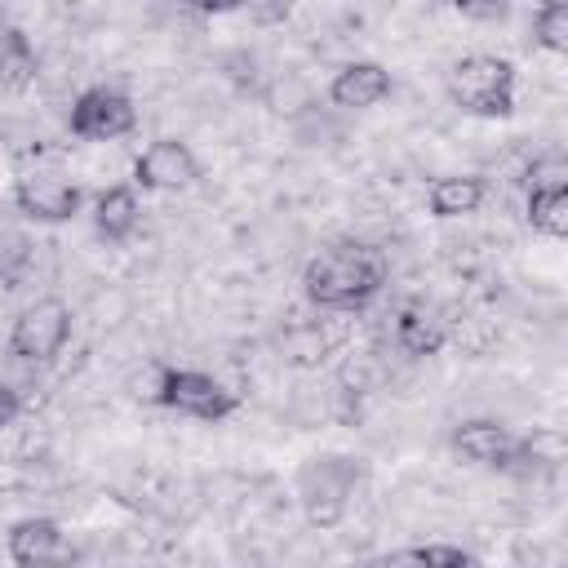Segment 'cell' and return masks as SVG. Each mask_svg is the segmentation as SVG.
Returning <instances> with one entry per match:
<instances>
[{
  "instance_id": "obj_26",
  "label": "cell",
  "mask_w": 568,
  "mask_h": 568,
  "mask_svg": "<svg viewBox=\"0 0 568 568\" xmlns=\"http://www.w3.org/2000/svg\"><path fill=\"white\" fill-rule=\"evenodd\" d=\"M453 9H501L506 0H448Z\"/></svg>"
},
{
  "instance_id": "obj_17",
  "label": "cell",
  "mask_w": 568,
  "mask_h": 568,
  "mask_svg": "<svg viewBox=\"0 0 568 568\" xmlns=\"http://www.w3.org/2000/svg\"><path fill=\"white\" fill-rule=\"evenodd\" d=\"M262 106L271 111V115H284V120H302L311 106H320L315 102V89L302 80V75H280V80H271L266 89H262Z\"/></svg>"
},
{
  "instance_id": "obj_27",
  "label": "cell",
  "mask_w": 568,
  "mask_h": 568,
  "mask_svg": "<svg viewBox=\"0 0 568 568\" xmlns=\"http://www.w3.org/2000/svg\"><path fill=\"white\" fill-rule=\"evenodd\" d=\"M541 4H568V0H541Z\"/></svg>"
},
{
  "instance_id": "obj_4",
  "label": "cell",
  "mask_w": 568,
  "mask_h": 568,
  "mask_svg": "<svg viewBox=\"0 0 568 568\" xmlns=\"http://www.w3.org/2000/svg\"><path fill=\"white\" fill-rule=\"evenodd\" d=\"M71 337V306L62 297H36L13 315L9 328V355L27 364H49Z\"/></svg>"
},
{
  "instance_id": "obj_18",
  "label": "cell",
  "mask_w": 568,
  "mask_h": 568,
  "mask_svg": "<svg viewBox=\"0 0 568 568\" xmlns=\"http://www.w3.org/2000/svg\"><path fill=\"white\" fill-rule=\"evenodd\" d=\"M528 226L564 240L568 235V191H528Z\"/></svg>"
},
{
  "instance_id": "obj_2",
  "label": "cell",
  "mask_w": 568,
  "mask_h": 568,
  "mask_svg": "<svg viewBox=\"0 0 568 568\" xmlns=\"http://www.w3.org/2000/svg\"><path fill=\"white\" fill-rule=\"evenodd\" d=\"M448 98L453 106L484 115V120H501L515 111V67L497 53H466L448 67Z\"/></svg>"
},
{
  "instance_id": "obj_10",
  "label": "cell",
  "mask_w": 568,
  "mask_h": 568,
  "mask_svg": "<svg viewBox=\"0 0 568 568\" xmlns=\"http://www.w3.org/2000/svg\"><path fill=\"white\" fill-rule=\"evenodd\" d=\"M4 546H9V559L22 564V568H31V564H53V559H71L67 532H62V524L49 519V515H27V519H18V524L9 528V537H4Z\"/></svg>"
},
{
  "instance_id": "obj_25",
  "label": "cell",
  "mask_w": 568,
  "mask_h": 568,
  "mask_svg": "<svg viewBox=\"0 0 568 568\" xmlns=\"http://www.w3.org/2000/svg\"><path fill=\"white\" fill-rule=\"evenodd\" d=\"M186 9H200V13H226V9H240L244 0H178Z\"/></svg>"
},
{
  "instance_id": "obj_1",
  "label": "cell",
  "mask_w": 568,
  "mask_h": 568,
  "mask_svg": "<svg viewBox=\"0 0 568 568\" xmlns=\"http://www.w3.org/2000/svg\"><path fill=\"white\" fill-rule=\"evenodd\" d=\"M386 288V257L368 244H333L302 271V293L320 311H364Z\"/></svg>"
},
{
  "instance_id": "obj_22",
  "label": "cell",
  "mask_w": 568,
  "mask_h": 568,
  "mask_svg": "<svg viewBox=\"0 0 568 568\" xmlns=\"http://www.w3.org/2000/svg\"><path fill=\"white\" fill-rule=\"evenodd\" d=\"M524 186H528V191H568V160H564L559 151L532 160L528 173H524Z\"/></svg>"
},
{
  "instance_id": "obj_20",
  "label": "cell",
  "mask_w": 568,
  "mask_h": 568,
  "mask_svg": "<svg viewBox=\"0 0 568 568\" xmlns=\"http://www.w3.org/2000/svg\"><path fill=\"white\" fill-rule=\"evenodd\" d=\"M532 40L550 53H568V4H541L532 18Z\"/></svg>"
},
{
  "instance_id": "obj_14",
  "label": "cell",
  "mask_w": 568,
  "mask_h": 568,
  "mask_svg": "<svg viewBox=\"0 0 568 568\" xmlns=\"http://www.w3.org/2000/svg\"><path fill=\"white\" fill-rule=\"evenodd\" d=\"M484 195H488V182L479 173H444V178H435L426 186V209L448 222V217L475 213L484 204Z\"/></svg>"
},
{
  "instance_id": "obj_23",
  "label": "cell",
  "mask_w": 568,
  "mask_h": 568,
  "mask_svg": "<svg viewBox=\"0 0 568 568\" xmlns=\"http://www.w3.org/2000/svg\"><path fill=\"white\" fill-rule=\"evenodd\" d=\"M160 377H164V364H146L142 373L129 377V395L142 399V404H155L160 399Z\"/></svg>"
},
{
  "instance_id": "obj_12",
  "label": "cell",
  "mask_w": 568,
  "mask_h": 568,
  "mask_svg": "<svg viewBox=\"0 0 568 568\" xmlns=\"http://www.w3.org/2000/svg\"><path fill=\"white\" fill-rule=\"evenodd\" d=\"M448 342V320L439 306H426V302H408L399 315H395V346L404 355H417V359H430L439 355Z\"/></svg>"
},
{
  "instance_id": "obj_7",
  "label": "cell",
  "mask_w": 568,
  "mask_h": 568,
  "mask_svg": "<svg viewBox=\"0 0 568 568\" xmlns=\"http://www.w3.org/2000/svg\"><path fill=\"white\" fill-rule=\"evenodd\" d=\"M13 204L31 222H71L84 204V191L58 169H22L13 182Z\"/></svg>"
},
{
  "instance_id": "obj_9",
  "label": "cell",
  "mask_w": 568,
  "mask_h": 568,
  "mask_svg": "<svg viewBox=\"0 0 568 568\" xmlns=\"http://www.w3.org/2000/svg\"><path fill=\"white\" fill-rule=\"evenodd\" d=\"M448 444L475 462V466H488V470H510L515 457H519V439L497 422V417H470L462 426H453Z\"/></svg>"
},
{
  "instance_id": "obj_13",
  "label": "cell",
  "mask_w": 568,
  "mask_h": 568,
  "mask_svg": "<svg viewBox=\"0 0 568 568\" xmlns=\"http://www.w3.org/2000/svg\"><path fill=\"white\" fill-rule=\"evenodd\" d=\"M142 222V204L133 186H106L93 195V231L106 244H124Z\"/></svg>"
},
{
  "instance_id": "obj_8",
  "label": "cell",
  "mask_w": 568,
  "mask_h": 568,
  "mask_svg": "<svg viewBox=\"0 0 568 568\" xmlns=\"http://www.w3.org/2000/svg\"><path fill=\"white\" fill-rule=\"evenodd\" d=\"M195 178H200V160L178 138H155L133 160V186H142V191H182Z\"/></svg>"
},
{
  "instance_id": "obj_6",
  "label": "cell",
  "mask_w": 568,
  "mask_h": 568,
  "mask_svg": "<svg viewBox=\"0 0 568 568\" xmlns=\"http://www.w3.org/2000/svg\"><path fill=\"white\" fill-rule=\"evenodd\" d=\"M67 129L80 142H115V138H124V133L138 129V106H133V98L124 89L93 84V89L75 93L71 115H67Z\"/></svg>"
},
{
  "instance_id": "obj_24",
  "label": "cell",
  "mask_w": 568,
  "mask_h": 568,
  "mask_svg": "<svg viewBox=\"0 0 568 568\" xmlns=\"http://www.w3.org/2000/svg\"><path fill=\"white\" fill-rule=\"evenodd\" d=\"M18 413H22V395H18L13 386H4V382H0V430H4V426H13V422H18Z\"/></svg>"
},
{
  "instance_id": "obj_11",
  "label": "cell",
  "mask_w": 568,
  "mask_h": 568,
  "mask_svg": "<svg viewBox=\"0 0 568 568\" xmlns=\"http://www.w3.org/2000/svg\"><path fill=\"white\" fill-rule=\"evenodd\" d=\"M390 71L382 62H346L333 80H328V102L337 111H368L382 98H390Z\"/></svg>"
},
{
  "instance_id": "obj_19",
  "label": "cell",
  "mask_w": 568,
  "mask_h": 568,
  "mask_svg": "<svg viewBox=\"0 0 568 568\" xmlns=\"http://www.w3.org/2000/svg\"><path fill=\"white\" fill-rule=\"evenodd\" d=\"M324 355H328V337L320 324H302L284 337V359L297 368H315V364H324Z\"/></svg>"
},
{
  "instance_id": "obj_21",
  "label": "cell",
  "mask_w": 568,
  "mask_h": 568,
  "mask_svg": "<svg viewBox=\"0 0 568 568\" xmlns=\"http://www.w3.org/2000/svg\"><path fill=\"white\" fill-rule=\"evenodd\" d=\"M386 564H439V568H466V564H475V555L462 550V546H413V550H395V555H386Z\"/></svg>"
},
{
  "instance_id": "obj_28",
  "label": "cell",
  "mask_w": 568,
  "mask_h": 568,
  "mask_svg": "<svg viewBox=\"0 0 568 568\" xmlns=\"http://www.w3.org/2000/svg\"><path fill=\"white\" fill-rule=\"evenodd\" d=\"M0 146H4V129H0Z\"/></svg>"
},
{
  "instance_id": "obj_15",
  "label": "cell",
  "mask_w": 568,
  "mask_h": 568,
  "mask_svg": "<svg viewBox=\"0 0 568 568\" xmlns=\"http://www.w3.org/2000/svg\"><path fill=\"white\" fill-rule=\"evenodd\" d=\"M36 71H40V58H36L27 31L0 27V84L13 89V93H22L36 80Z\"/></svg>"
},
{
  "instance_id": "obj_16",
  "label": "cell",
  "mask_w": 568,
  "mask_h": 568,
  "mask_svg": "<svg viewBox=\"0 0 568 568\" xmlns=\"http://www.w3.org/2000/svg\"><path fill=\"white\" fill-rule=\"evenodd\" d=\"M31 257H36L31 235L18 222L0 217V284L4 288H18L27 280V271H31Z\"/></svg>"
},
{
  "instance_id": "obj_3",
  "label": "cell",
  "mask_w": 568,
  "mask_h": 568,
  "mask_svg": "<svg viewBox=\"0 0 568 568\" xmlns=\"http://www.w3.org/2000/svg\"><path fill=\"white\" fill-rule=\"evenodd\" d=\"M359 484V462L342 457V453H320L311 462H302L297 470V497L306 510V524L315 528H333L346 515V501Z\"/></svg>"
},
{
  "instance_id": "obj_5",
  "label": "cell",
  "mask_w": 568,
  "mask_h": 568,
  "mask_svg": "<svg viewBox=\"0 0 568 568\" xmlns=\"http://www.w3.org/2000/svg\"><path fill=\"white\" fill-rule=\"evenodd\" d=\"M160 408H173L182 417H195V422H222L240 408V395L231 386H222L213 373H200V368H169L164 364V377H160Z\"/></svg>"
}]
</instances>
